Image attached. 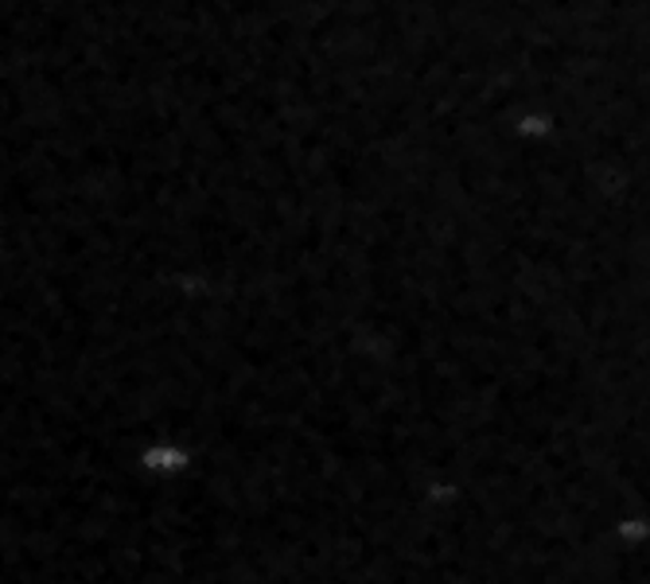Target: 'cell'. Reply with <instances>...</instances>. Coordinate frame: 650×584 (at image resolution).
Returning a JSON list of instances; mask_svg holds the SVG:
<instances>
[{
  "instance_id": "1",
  "label": "cell",
  "mask_w": 650,
  "mask_h": 584,
  "mask_svg": "<svg viewBox=\"0 0 650 584\" xmlns=\"http://www.w3.org/2000/svg\"><path fill=\"white\" fill-rule=\"evenodd\" d=\"M140 464L149 471H183L191 464V453L188 448H180V445H152V448H145L140 453Z\"/></svg>"
}]
</instances>
